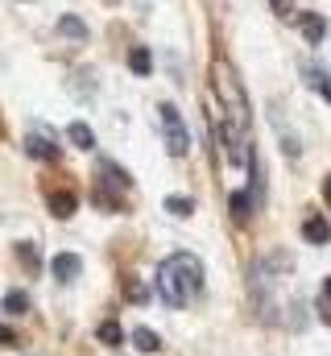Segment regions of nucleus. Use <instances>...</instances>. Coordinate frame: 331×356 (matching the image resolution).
I'll use <instances>...</instances> for the list:
<instances>
[{"label": "nucleus", "instance_id": "nucleus-1", "mask_svg": "<svg viewBox=\"0 0 331 356\" xmlns=\"http://www.w3.org/2000/svg\"><path fill=\"white\" fill-rule=\"evenodd\" d=\"M158 294H162L166 307L182 311V307H195L203 298V261L195 253H170L162 266H158Z\"/></svg>", "mask_w": 331, "mask_h": 356}, {"label": "nucleus", "instance_id": "nucleus-2", "mask_svg": "<svg viewBox=\"0 0 331 356\" xmlns=\"http://www.w3.org/2000/svg\"><path fill=\"white\" fill-rule=\"evenodd\" d=\"M211 95H216V108L228 124H236L241 133H248V95L232 71L228 58H216L211 63Z\"/></svg>", "mask_w": 331, "mask_h": 356}, {"label": "nucleus", "instance_id": "nucleus-3", "mask_svg": "<svg viewBox=\"0 0 331 356\" xmlns=\"http://www.w3.org/2000/svg\"><path fill=\"white\" fill-rule=\"evenodd\" d=\"M158 120H162L166 149H170L174 158H186V154H191V133H186V124H182L178 108H174V104H162V108H158Z\"/></svg>", "mask_w": 331, "mask_h": 356}, {"label": "nucleus", "instance_id": "nucleus-4", "mask_svg": "<svg viewBox=\"0 0 331 356\" xmlns=\"http://www.w3.org/2000/svg\"><path fill=\"white\" fill-rule=\"evenodd\" d=\"M25 154H29V158H38V162H58V154H63V149H58V137H54L46 124H42V129L33 124V129L25 133Z\"/></svg>", "mask_w": 331, "mask_h": 356}, {"label": "nucleus", "instance_id": "nucleus-5", "mask_svg": "<svg viewBox=\"0 0 331 356\" xmlns=\"http://www.w3.org/2000/svg\"><path fill=\"white\" fill-rule=\"evenodd\" d=\"M46 203H50V211H54L58 220H67V216L79 211V195H75V191H50Z\"/></svg>", "mask_w": 331, "mask_h": 356}, {"label": "nucleus", "instance_id": "nucleus-6", "mask_svg": "<svg viewBox=\"0 0 331 356\" xmlns=\"http://www.w3.org/2000/svg\"><path fill=\"white\" fill-rule=\"evenodd\" d=\"M79 269H83L79 253H58V257L50 261V273H54L58 282H75V277H79Z\"/></svg>", "mask_w": 331, "mask_h": 356}, {"label": "nucleus", "instance_id": "nucleus-7", "mask_svg": "<svg viewBox=\"0 0 331 356\" xmlns=\"http://www.w3.org/2000/svg\"><path fill=\"white\" fill-rule=\"evenodd\" d=\"M302 236H307L311 245H328L331 241V224L323 220V216H307V220H302Z\"/></svg>", "mask_w": 331, "mask_h": 356}, {"label": "nucleus", "instance_id": "nucleus-8", "mask_svg": "<svg viewBox=\"0 0 331 356\" xmlns=\"http://www.w3.org/2000/svg\"><path fill=\"white\" fill-rule=\"evenodd\" d=\"M298 25H302V38H307L311 46H319V42L328 38V21H323L319 13H302V21H298Z\"/></svg>", "mask_w": 331, "mask_h": 356}, {"label": "nucleus", "instance_id": "nucleus-9", "mask_svg": "<svg viewBox=\"0 0 331 356\" xmlns=\"http://www.w3.org/2000/svg\"><path fill=\"white\" fill-rule=\"evenodd\" d=\"M67 141H71L75 149H95V133H91V124H83V120H71V124H67Z\"/></svg>", "mask_w": 331, "mask_h": 356}, {"label": "nucleus", "instance_id": "nucleus-10", "mask_svg": "<svg viewBox=\"0 0 331 356\" xmlns=\"http://www.w3.org/2000/svg\"><path fill=\"white\" fill-rule=\"evenodd\" d=\"M129 71H133V75H141V79H145V75H150V71H154V54H150V50H145V46H133V50H129Z\"/></svg>", "mask_w": 331, "mask_h": 356}, {"label": "nucleus", "instance_id": "nucleus-11", "mask_svg": "<svg viewBox=\"0 0 331 356\" xmlns=\"http://www.w3.org/2000/svg\"><path fill=\"white\" fill-rule=\"evenodd\" d=\"M99 182H112L116 191H129V186H133V178L124 175L116 162H99Z\"/></svg>", "mask_w": 331, "mask_h": 356}, {"label": "nucleus", "instance_id": "nucleus-12", "mask_svg": "<svg viewBox=\"0 0 331 356\" xmlns=\"http://www.w3.org/2000/svg\"><path fill=\"white\" fill-rule=\"evenodd\" d=\"M228 207H232V216L245 224V220H252V207H257V199L248 195V191H232V199H228Z\"/></svg>", "mask_w": 331, "mask_h": 356}, {"label": "nucleus", "instance_id": "nucleus-13", "mask_svg": "<svg viewBox=\"0 0 331 356\" xmlns=\"http://www.w3.org/2000/svg\"><path fill=\"white\" fill-rule=\"evenodd\" d=\"M58 33L63 38H71V42H87V25H83V17H58Z\"/></svg>", "mask_w": 331, "mask_h": 356}, {"label": "nucleus", "instance_id": "nucleus-14", "mask_svg": "<svg viewBox=\"0 0 331 356\" xmlns=\"http://www.w3.org/2000/svg\"><path fill=\"white\" fill-rule=\"evenodd\" d=\"M133 344H137L141 353H158V348H162V340H158L154 327H133Z\"/></svg>", "mask_w": 331, "mask_h": 356}, {"label": "nucleus", "instance_id": "nucleus-15", "mask_svg": "<svg viewBox=\"0 0 331 356\" xmlns=\"http://www.w3.org/2000/svg\"><path fill=\"white\" fill-rule=\"evenodd\" d=\"M17 257H21V266L29 269V273H42V257H38V249L29 241H17Z\"/></svg>", "mask_w": 331, "mask_h": 356}, {"label": "nucleus", "instance_id": "nucleus-16", "mask_svg": "<svg viewBox=\"0 0 331 356\" xmlns=\"http://www.w3.org/2000/svg\"><path fill=\"white\" fill-rule=\"evenodd\" d=\"M166 211L178 216V220H186V216L195 211V199H191V195H170V199H166Z\"/></svg>", "mask_w": 331, "mask_h": 356}, {"label": "nucleus", "instance_id": "nucleus-17", "mask_svg": "<svg viewBox=\"0 0 331 356\" xmlns=\"http://www.w3.org/2000/svg\"><path fill=\"white\" fill-rule=\"evenodd\" d=\"M4 311L8 315H29V294L25 290H8L4 294Z\"/></svg>", "mask_w": 331, "mask_h": 356}, {"label": "nucleus", "instance_id": "nucleus-18", "mask_svg": "<svg viewBox=\"0 0 331 356\" xmlns=\"http://www.w3.org/2000/svg\"><path fill=\"white\" fill-rule=\"evenodd\" d=\"M95 336H99V344H108V348H116V344L124 340V332H120V323H116V319L99 323V332H95Z\"/></svg>", "mask_w": 331, "mask_h": 356}, {"label": "nucleus", "instance_id": "nucleus-19", "mask_svg": "<svg viewBox=\"0 0 331 356\" xmlns=\"http://www.w3.org/2000/svg\"><path fill=\"white\" fill-rule=\"evenodd\" d=\"M124 298L141 307V302L150 298V286H145V282H137V277H129V282H124Z\"/></svg>", "mask_w": 331, "mask_h": 356}, {"label": "nucleus", "instance_id": "nucleus-20", "mask_svg": "<svg viewBox=\"0 0 331 356\" xmlns=\"http://www.w3.org/2000/svg\"><path fill=\"white\" fill-rule=\"evenodd\" d=\"M307 83H311V88L331 104V83H328V75H323V71H315V67H311V71H307Z\"/></svg>", "mask_w": 331, "mask_h": 356}, {"label": "nucleus", "instance_id": "nucleus-21", "mask_svg": "<svg viewBox=\"0 0 331 356\" xmlns=\"http://www.w3.org/2000/svg\"><path fill=\"white\" fill-rule=\"evenodd\" d=\"M277 17H294V0H269Z\"/></svg>", "mask_w": 331, "mask_h": 356}, {"label": "nucleus", "instance_id": "nucleus-22", "mask_svg": "<svg viewBox=\"0 0 331 356\" xmlns=\"http://www.w3.org/2000/svg\"><path fill=\"white\" fill-rule=\"evenodd\" d=\"M4 344H17V336H13V327H8V323H0V348H4Z\"/></svg>", "mask_w": 331, "mask_h": 356}, {"label": "nucleus", "instance_id": "nucleus-23", "mask_svg": "<svg viewBox=\"0 0 331 356\" xmlns=\"http://www.w3.org/2000/svg\"><path fill=\"white\" fill-rule=\"evenodd\" d=\"M323 199H328V207H331V178H323Z\"/></svg>", "mask_w": 331, "mask_h": 356}, {"label": "nucleus", "instance_id": "nucleus-24", "mask_svg": "<svg viewBox=\"0 0 331 356\" xmlns=\"http://www.w3.org/2000/svg\"><path fill=\"white\" fill-rule=\"evenodd\" d=\"M323 302H331V277L323 282Z\"/></svg>", "mask_w": 331, "mask_h": 356}]
</instances>
